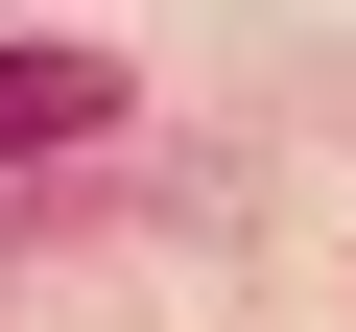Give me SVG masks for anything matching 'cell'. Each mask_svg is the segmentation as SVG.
I'll list each match as a JSON object with an SVG mask.
<instances>
[{
	"label": "cell",
	"mask_w": 356,
	"mask_h": 332,
	"mask_svg": "<svg viewBox=\"0 0 356 332\" xmlns=\"http://www.w3.org/2000/svg\"><path fill=\"white\" fill-rule=\"evenodd\" d=\"M95 119H119L95 48H0V166H24V142H95Z\"/></svg>",
	"instance_id": "cell-1"
}]
</instances>
